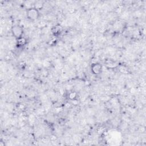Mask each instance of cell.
Instances as JSON below:
<instances>
[{
    "label": "cell",
    "mask_w": 146,
    "mask_h": 146,
    "mask_svg": "<svg viewBox=\"0 0 146 146\" xmlns=\"http://www.w3.org/2000/svg\"><path fill=\"white\" fill-rule=\"evenodd\" d=\"M62 32V28L60 25H56L53 27L52 29V33L54 36L58 37L59 36Z\"/></svg>",
    "instance_id": "4"
},
{
    "label": "cell",
    "mask_w": 146,
    "mask_h": 146,
    "mask_svg": "<svg viewBox=\"0 0 146 146\" xmlns=\"http://www.w3.org/2000/svg\"><path fill=\"white\" fill-rule=\"evenodd\" d=\"M12 33L13 36L16 38H19L21 37H23L24 30L22 26L19 25H15L12 28Z\"/></svg>",
    "instance_id": "2"
},
{
    "label": "cell",
    "mask_w": 146,
    "mask_h": 146,
    "mask_svg": "<svg viewBox=\"0 0 146 146\" xmlns=\"http://www.w3.org/2000/svg\"><path fill=\"white\" fill-rule=\"evenodd\" d=\"M27 44V40L24 37H21L17 39V45L19 47H23Z\"/></svg>",
    "instance_id": "5"
},
{
    "label": "cell",
    "mask_w": 146,
    "mask_h": 146,
    "mask_svg": "<svg viewBox=\"0 0 146 146\" xmlns=\"http://www.w3.org/2000/svg\"><path fill=\"white\" fill-rule=\"evenodd\" d=\"M102 70V66L99 63H94L91 66V71L94 75L99 74Z\"/></svg>",
    "instance_id": "3"
},
{
    "label": "cell",
    "mask_w": 146,
    "mask_h": 146,
    "mask_svg": "<svg viewBox=\"0 0 146 146\" xmlns=\"http://www.w3.org/2000/svg\"><path fill=\"white\" fill-rule=\"evenodd\" d=\"M77 94L76 92H71L69 94V99L71 100L75 99L77 98Z\"/></svg>",
    "instance_id": "6"
},
{
    "label": "cell",
    "mask_w": 146,
    "mask_h": 146,
    "mask_svg": "<svg viewBox=\"0 0 146 146\" xmlns=\"http://www.w3.org/2000/svg\"><path fill=\"white\" fill-rule=\"evenodd\" d=\"M26 16L29 20L31 21H36L39 18L40 14L37 8H30L27 10Z\"/></svg>",
    "instance_id": "1"
}]
</instances>
